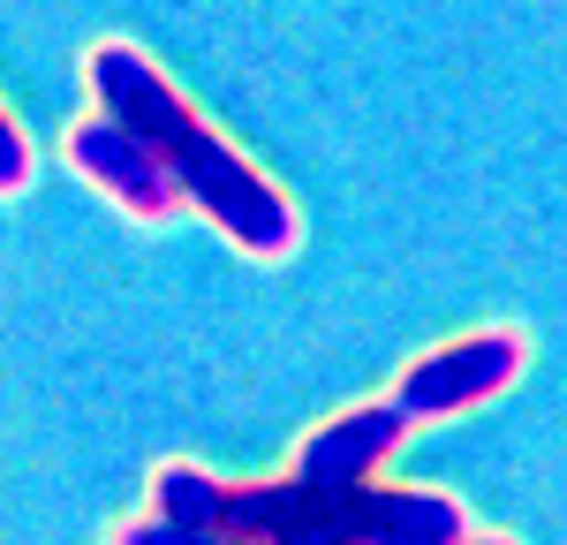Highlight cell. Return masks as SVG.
Here are the masks:
<instances>
[{
	"label": "cell",
	"mask_w": 567,
	"mask_h": 545,
	"mask_svg": "<svg viewBox=\"0 0 567 545\" xmlns=\"http://www.w3.org/2000/svg\"><path fill=\"white\" fill-rule=\"evenodd\" d=\"M84 91H91V106H106L114 122H130V130L159 152V167L182 182V205H197L243 258H288V250L303 243L296 205H288L219 130H205V114L152 69L144 45H130V39L91 45L84 53Z\"/></svg>",
	"instance_id": "cell-1"
},
{
	"label": "cell",
	"mask_w": 567,
	"mask_h": 545,
	"mask_svg": "<svg viewBox=\"0 0 567 545\" xmlns=\"http://www.w3.org/2000/svg\"><path fill=\"white\" fill-rule=\"evenodd\" d=\"M213 531L250 545H280L296 531L341 545H470V515L462 500L424 493V485H303L296 470L288 477H265V485H213Z\"/></svg>",
	"instance_id": "cell-2"
},
{
	"label": "cell",
	"mask_w": 567,
	"mask_h": 545,
	"mask_svg": "<svg viewBox=\"0 0 567 545\" xmlns=\"http://www.w3.org/2000/svg\"><path fill=\"white\" fill-rule=\"evenodd\" d=\"M529 363V341L515 326H477V333H462V341H446L432 357H416L401 379H393L386 402L409 417V432L416 424H439V417H462V409L492 402V394H507L515 379H523Z\"/></svg>",
	"instance_id": "cell-3"
},
{
	"label": "cell",
	"mask_w": 567,
	"mask_h": 545,
	"mask_svg": "<svg viewBox=\"0 0 567 545\" xmlns=\"http://www.w3.org/2000/svg\"><path fill=\"white\" fill-rule=\"evenodd\" d=\"M61 152H69V167H76L106 205H122L130 220L159 227V220H175V213H182V182L167 175L159 152H152L130 122H114L106 106H91L84 122H69Z\"/></svg>",
	"instance_id": "cell-4"
},
{
	"label": "cell",
	"mask_w": 567,
	"mask_h": 545,
	"mask_svg": "<svg viewBox=\"0 0 567 545\" xmlns=\"http://www.w3.org/2000/svg\"><path fill=\"white\" fill-rule=\"evenodd\" d=\"M401 440H409V417H401L393 402L341 409V417H326L318 432H303L296 477H303V485H371L379 462H386Z\"/></svg>",
	"instance_id": "cell-5"
},
{
	"label": "cell",
	"mask_w": 567,
	"mask_h": 545,
	"mask_svg": "<svg viewBox=\"0 0 567 545\" xmlns=\"http://www.w3.org/2000/svg\"><path fill=\"white\" fill-rule=\"evenodd\" d=\"M114 545H250V538H227V531H213V523H175V515H130L122 531H114Z\"/></svg>",
	"instance_id": "cell-6"
},
{
	"label": "cell",
	"mask_w": 567,
	"mask_h": 545,
	"mask_svg": "<svg viewBox=\"0 0 567 545\" xmlns=\"http://www.w3.org/2000/svg\"><path fill=\"white\" fill-rule=\"evenodd\" d=\"M31 182V136L16 130V114L0 106V197H16Z\"/></svg>",
	"instance_id": "cell-7"
},
{
	"label": "cell",
	"mask_w": 567,
	"mask_h": 545,
	"mask_svg": "<svg viewBox=\"0 0 567 545\" xmlns=\"http://www.w3.org/2000/svg\"><path fill=\"white\" fill-rule=\"evenodd\" d=\"M280 545H341V538H318V531H296V538H280Z\"/></svg>",
	"instance_id": "cell-8"
},
{
	"label": "cell",
	"mask_w": 567,
	"mask_h": 545,
	"mask_svg": "<svg viewBox=\"0 0 567 545\" xmlns=\"http://www.w3.org/2000/svg\"><path fill=\"white\" fill-rule=\"evenodd\" d=\"M470 545H515V538H470Z\"/></svg>",
	"instance_id": "cell-9"
}]
</instances>
